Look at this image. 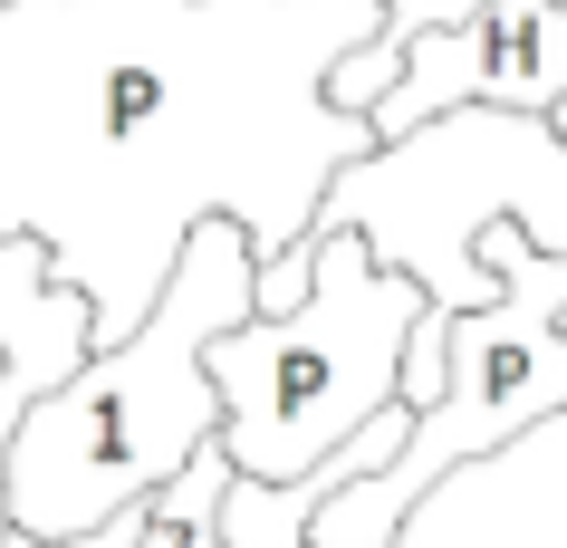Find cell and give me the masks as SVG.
<instances>
[{"instance_id":"6da1fadb","label":"cell","mask_w":567,"mask_h":548,"mask_svg":"<svg viewBox=\"0 0 567 548\" xmlns=\"http://www.w3.org/2000/svg\"><path fill=\"white\" fill-rule=\"evenodd\" d=\"M375 30V0H0V241L49 250L96 347L154 318L203 221L260 270L308 250L318 193L375 154L328 106Z\"/></svg>"},{"instance_id":"7a4b0ae2","label":"cell","mask_w":567,"mask_h":548,"mask_svg":"<svg viewBox=\"0 0 567 548\" xmlns=\"http://www.w3.org/2000/svg\"><path fill=\"white\" fill-rule=\"evenodd\" d=\"M250 289H260V260L231 221H203L183 241L174 279L154 318L125 347H96L59 395H39L20 424H10V529L39 548H68L106 529V519L145 510L154 490L174 482L193 453L221 443V404H212V337H231L250 318Z\"/></svg>"},{"instance_id":"3957f363","label":"cell","mask_w":567,"mask_h":548,"mask_svg":"<svg viewBox=\"0 0 567 548\" xmlns=\"http://www.w3.org/2000/svg\"><path fill=\"white\" fill-rule=\"evenodd\" d=\"M423 328V289L365 260L357 231H308V289L279 318H240L212 337V404H221V462L231 482H299L337 443H357L394 414L404 347Z\"/></svg>"},{"instance_id":"277c9868","label":"cell","mask_w":567,"mask_h":548,"mask_svg":"<svg viewBox=\"0 0 567 548\" xmlns=\"http://www.w3.org/2000/svg\"><path fill=\"white\" fill-rule=\"evenodd\" d=\"M491 221H509L529 250H548L567 270V135H548V116L462 106V116L414 125V135L357 154L318 193V221L308 231H357L375 270L414 279L423 308L462 318V308L501 299L472 270V241Z\"/></svg>"},{"instance_id":"5b68a950","label":"cell","mask_w":567,"mask_h":548,"mask_svg":"<svg viewBox=\"0 0 567 548\" xmlns=\"http://www.w3.org/2000/svg\"><path fill=\"white\" fill-rule=\"evenodd\" d=\"M472 270L501 289L491 308H462L443 328V395L414 414L404 453L385 472H365L357 490H337L328 510L308 519V548H385L394 519L414 510L423 490L462 472V462L519 443L529 424L567 414V270L548 250H529L509 221H491L472 241Z\"/></svg>"},{"instance_id":"8992f818","label":"cell","mask_w":567,"mask_h":548,"mask_svg":"<svg viewBox=\"0 0 567 548\" xmlns=\"http://www.w3.org/2000/svg\"><path fill=\"white\" fill-rule=\"evenodd\" d=\"M462 106H501V116H558L567 106V0H491L452 30H423L394 59L385 96L365 106L375 145L414 135Z\"/></svg>"},{"instance_id":"52a82bcc","label":"cell","mask_w":567,"mask_h":548,"mask_svg":"<svg viewBox=\"0 0 567 548\" xmlns=\"http://www.w3.org/2000/svg\"><path fill=\"white\" fill-rule=\"evenodd\" d=\"M385 548H567V414L443 472Z\"/></svg>"},{"instance_id":"ba28073f","label":"cell","mask_w":567,"mask_h":548,"mask_svg":"<svg viewBox=\"0 0 567 548\" xmlns=\"http://www.w3.org/2000/svg\"><path fill=\"white\" fill-rule=\"evenodd\" d=\"M96 328H87V299L49 289V250L39 241H0V365L30 375L39 395H59L68 375L87 365Z\"/></svg>"},{"instance_id":"9c48e42d","label":"cell","mask_w":567,"mask_h":548,"mask_svg":"<svg viewBox=\"0 0 567 548\" xmlns=\"http://www.w3.org/2000/svg\"><path fill=\"white\" fill-rule=\"evenodd\" d=\"M68 548H145V510L106 519V529H87V539H68Z\"/></svg>"}]
</instances>
